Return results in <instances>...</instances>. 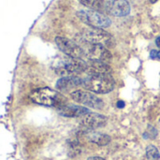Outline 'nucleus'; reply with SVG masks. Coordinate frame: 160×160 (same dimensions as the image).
I'll use <instances>...</instances> for the list:
<instances>
[{
    "label": "nucleus",
    "mask_w": 160,
    "mask_h": 160,
    "mask_svg": "<svg viewBox=\"0 0 160 160\" xmlns=\"http://www.w3.org/2000/svg\"><path fill=\"white\" fill-rule=\"evenodd\" d=\"M158 0H150V2H151L152 4H155V3L158 2Z\"/></svg>",
    "instance_id": "obj_22"
},
{
    "label": "nucleus",
    "mask_w": 160,
    "mask_h": 160,
    "mask_svg": "<svg viewBox=\"0 0 160 160\" xmlns=\"http://www.w3.org/2000/svg\"><path fill=\"white\" fill-rule=\"evenodd\" d=\"M116 105H117V107H118L119 109H123V108L125 107V105H126V104H125V102H124L123 100H119V101L117 102V104H116Z\"/></svg>",
    "instance_id": "obj_19"
},
{
    "label": "nucleus",
    "mask_w": 160,
    "mask_h": 160,
    "mask_svg": "<svg viewBox=\"0 0 160 160\" xmlns=\"http://www.w3.org/2000/svg\"><path fill=\"white\" fill-rule=\"evenodd\" d=\"M104 8L108 13L115 17H124L130 12L128 0H108Z\"/></svg>",
    "instance_id": "obj_9"
},
{
    "label": "nucleus",
    "mask_w": 160,
    "mask_h": 160,
    "mask_svg": "<svg viewBox=\"0 0 160 160\" xmlns=\"http://www.w3.org/2000/svg\"><path fill=\"white\" fill-rule=\"evenodd\" d=\"M87 160H105L104 158H100V157H92V158H89Z\"/></svg>",
    "instance_id": "obj_20"
},
{
    "label": "nucleus",
    "mask_w": 160,
    "mask_h": 160,
    "mask_svg": "<svg viewBox=\"0 0 160 160\" xmlns=\"http://www.w3.org/2000/svg\"><path fill=\"white\" fill-rule=\"evenodd\" d=\"M150 58L151 59H158L160 60V51L152 50L150 52Z\"/></svg>",
    "instance_id": "obj_18"
},
{
    "label": "nucleus",
    "mask_w": 160,
    "mask_h": 160,
    "mask_svg": "<svg viewBox=\"0 0 160 160\" xmlns=\"http://www.w3.org/2000/svg\"><path fill=\"white\" fill-rule=\"evenodd\" d=\"M82 85V79H81L78 76L62 77L56 82V88L61 92H68Z\"/></svg>",
    "instance_id": "obj_12"
},
{
    "label": "nucleus",
    "mask_w": 160,
    "mask_h": 160,
    "mask_svg": "<svg viewBox=\"0 0 160 160\" xmlns=\"http://www.w3.org/2000/svg\"><path fill=\"white\" fill-rule=\"evenodd\" d=\"M59 113L66 117H82L84 114L90 112V110L85 107L71 105V104H64L60 108H58Z\"/></svg>",
    "instance_id": "obj_13"
},
{
    "label": "nucleus",
    "mask_w": 160,
    "mask_h": 160,
    "mask_svg": "<svg viewBox=\"0 0 160 160\" xmlns=\"http://www.w3.org/2000/svg\"><path fill=\"white\" fill-rule=\"evenodd\" d=\"M82 50L84 52V56L91 60H100L104 62H109L112 59V53L109 50L102 44H94L84 41H81Z\"/></svg>",
    "instance_id": "obj_6"
},
{
    "label": "nucleus",
    "mask_w": 160,
    "mask_h": 160,
    "mask_svg": "<svg viewBox=\"0 0 160 160\" xmlns=\"http://www.w3.org/2000/svg\"><path fill=\"white\" fill-rule=\"evenodd\" d=\"M52 68L60 77L78 76L79 74L85 72L86 61H83L81 58H74L66 55L58 57V59L53 62Z\"/></svg>",
    "instance_id": "obj_1"
},
{
    "label": "nucleus",
    "mask_w": 160,
    "mask_h": 160,
    "mask_svg": "<svg viewBox=\"0 0 160 160\" xmlns=\"http://www.w3.org/2000/svg\"><path fill=\"white\" fill-rule=\"evenodd\" d=\"M71 98L80 104L85 105L87 107L96 109V110H101L104 107V102L101 98H98L94 94L90 92H85L82 90H74L70 93Z\"/></svg>",
    "instance_id": "obj_7"
},
{
    "label": "nucleus",
    "mask_w": 160,
    "mask_h": 160,
    "mask_svg": "<svg viewBox=\"0 0 160 160\" xmlns=\"http://www.w3.org/2000/svg\"><path fill=\"white\" fill-rule=\"evenodd\" d=\"M147 134H149L148 138L154 139V138H156V136L158 135V131L156 130V128H154L153 127H151V126H150V127L148 128L147 131L144 133V135H147Z\"/></svg>",
    "instance_id": "obj_17"
},
{
    "label": "nucleus",
    "mask_w": 160,
    "mask_h": 160,
    "mask_svg": "<svg viewBox=\"0 0 160 160\" xmlns=\"http://www.w3.org/2000/svg\"><path fill=\"white\" fill-rule=\"evenodd\" d=\"M80 119H81L80 120L81 125L84 128L90 130H95L98 128H101L105 126L107 123V117L99 113L91 112L80 117Z\"/></svg>",
    "instance_id": "obj_10"
},
{
    "label": "nucleus",
    "mask_w": 160,
    "mask_h": 160,
    "mask_svg": "<svg viewBox=\"0 0 160 160\" xmlns=\"http://www.w3.org/2000/svg\"><path fill=\"white\" fill-rule=\"evenodd\" d=\"M78 1L83 6L89 8L90 9H94L98 11L103 9L105 7V3L103 2V0H78Z\"/></svg>",
    "instance_id": "obj_15"
},
{
    "label": "nucleus",
    "mask_w": 160,
    "mask_h": 160,
    "mask_svg": "<svg viewBox=\"0 0 160 160\" xmlns=\"http://www.w3.org/2000/svg\"><path fill=\"white\" fill-rule=\"evenodd\" d=\"M156 44H157V46L160 48V37L158 38H157V39H156Z\"/></svg>",
    "instance_id": "obj_21"
},
{
    "label": "nucleus",
    "mask_w": 160,
    "mask_h": 160,
    "mask_svg": "<svg viewBox=\"0 0 160 160\" xmlns=\"http://www.w3.org/2000/svg\"><path fill=\"white\" fill-rule=\"evenodd\" d=\"M115 82L111 74L88 75L82 79V85L85 89L97 94H108L113 90Z\"/></svg>",
    "instance_id": "obj_2"
},
{
    "label": "nucleus",
    "mask_w": 160,
    "mask_h": 160,
    "mask_svg": "<svg viewBox=\"0 0 160 160\" xmlns=\"http://www.w3.org/2000/svg\"><path fill=\"white\" fill-rule=\"evenodd\" d=\"M30 99L36 104L47 107H55L57 109L66 104L65 98L49 87H42L34 90L30 94Z\"/></svg>",
    "instance_id": "obj_3"
},
{
    "label": "nucleus",
    "mask_w": 160,
    "mask_h": 160,
    "mask_svg": "<svg viewBox=\"0 0 160 160\" xmlns=\"http://www.w3.org/2000/svg\"><path fill=\"white\" fill-rule=\"evenodd\" d=\"M146 157L148 160H160L158 149L154 145H148L146 147Z\"/></svg>",
    "instance_id": "obj_16"
},
{
    "label": "nucleus",
    "mask_w": 160,
    "mask_h": 160,
    "mask_svg": "<svg viewBox=\"0 0 160 160\" xmlns=\"http://www.w3.org/2000/svg\"><path fill=\"white\" fill-rule=\"evenodd\" d=\"M77 17L85 24L95 28H107L111 25V19L105 14L94 9H82L77 12Z\"/></svg>",
    "instance_id": "obj_4"
},
{
    "label": "nucleus",
    "mask_w": 160,
    "mask_h": 160,
    "mask_svg": "<svg viewBox=\"0 0 160 160\" xmlns=\"http://www.w3.org/2000/svg\"><path fill=\"white\" fill-rule=\"evenodd\" d=\"M84 139H86L88 142H91L93 143H96L99 146H105L110 143L111 137L107 134H103L100 132H97L95 130L86 129L81 133Z\"/></svg>",
    "instance_id": "obj_14"
},
{
    "label": "nucleus",
    "mask_w": 160,
    "mask_h": 160,
    "mask_svg": "<svg viewBox=\"0 0 160 160\" xmlns=\"http://www.w3.org/2000/svg\"><path fill=\"white\" fill-rule=\"evenodd\" d=\"M80 41H84L94 44H102L105 47L112 43V36L103 30V28L90 27L82 30L78 35Z\"/></svg>",
    "instance_id": "obj_5"
},
{
    "label": "nucleus",
    "mask_w": 160,
    "mask_h": 160,
    "mask_svg": "<svg viewBox=\"0 0 160 160\" xmlns=\"http://www.w3.org/2000/svg\"><path fill=\"white\" fill-rule=\"evenodd\" d=\"M55 43L58 46L59 50L62 52H64L66 55L74 58H82L84 56V52L82 46L69 38H63V37H56Z\"/></svg>",
    "instance_id": "obj_8"
},
{
    "label": "nucleus",
    "mask_w": 160,
    "mask_h": 160,
    "mask_svg": "<svg viewBox=\"0 0 160 160\" xmlns=\"http://www.w3.org/2000/svg\"><path fill=\"white\" fill-rule=\"evenodd\" d=\"M85 72L88 75H100V74H111L112 68L107 64V62L100 60H91L86 61Z\"/></svg>",
    "instance_id": "obj_11"
}]
</instances>
